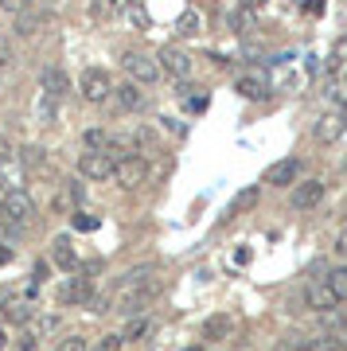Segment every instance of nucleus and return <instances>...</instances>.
<instances>
[{
  "instance_id": "f257e3e1",
  "label": "nucleus",
  "mask_w": 347,
  "mask_h": 351,
  "mask_svg": "<svg viewBox=\"0 0 347 351\" xmlns=\"http://www.w3.org/2000/svg\"><path fill=\"white\" fill-rule=\"evenodd\" d=\"M156 293H160V274H156V265H141V269H129V274L117 281L110 304L133 320V313H141Z\"/></svg>"
},
{
  "instance_id": "f03ea898",
  "label": "nucleus",
  "mask_w": 347,
  "mask_h": 351,
  "mask_svg": "<svg viewBox=\"0 0 347 351\" xmlns=\"http://www.w3.org/2000/svg\"><path fill=\"white\" fill-rule=\"evenodd\" d=\"M0 215H4V230H27L36 223V203L27 191H8L0 199Z\"/></svg>"
},
{
  "instance_id": "7ed1b4c3",
  "label": "nucleus",
  "mask_w": 347,
  "mask_h": 351,
  "mask_svg": "<svg viewBox=\"0 0 347 351\" xmlns=\"http://www.w3.org/2000/svg\"><path fill=\"white\" fill-rule=\"evenodd\" d=\"M78 90H82V98L86 101H106L113 94V78H110V71H101V66H86L82 71V78H78Z\"/></svg>"
},
{
  "instance_id": "20e7f679",
  "label": "nucleus",
  "mask_w": 347,
  "mask_h": 351,
  "mask_svg": "<svg viewBox=\"0 0 347 351\" xmlns=\"http://www.w3.org/2000/svg\"><path fill=\"white\" fill-rule=\"evenodd\" d=\"M121 66L129 71V82H156L160 78V66H156V59L152 55H145V51H125L121 55Z\"/></svg>"
},
{
  "instance_id": "39448f33",
  "label": "nucleus",
  "mask_w": 347,
  "mask_h": 351,
  "mask_svg": "<svg viewBox=\"0 0 347 351\" xmlns=\"http://www.w3.org/2000/svg\"><path fill=\"white\" fill-rule=\"evenodd\" d=\"M113 180H117L121 188H141V184L149 180V160H145V156H125V160L113 168Z\"/></svg>"
},
{
  "instance_id": "423d86ee",
  "label": "nucleus",
  "mask_w": 347,
  "mask_h": 351,
  "mask_svg": "<svg viewBox=\"0 0 347 351\" xmlns=\"http://www.w3.org/2000/svg\"><path fill=\"white\" fill-rule=\"evenodd\" d=\"M235 86H238V94H242V98H250V101H265L273 94L265 71H246V75H238Z\"/></svg>"
},
{
  "instance_id": "0eeeda50",
  "label": "nucleus",
  "mask_w": 347,
  "mask_h": 351,
  "mask_svg": "<svg viewBox=\"0 0 347 351\" xmlns=\"http://www.w3.org/2000/svg\"><path fill=\"white\" fill-rule=\"evenodd\" d=\"M78 172L86 176V180H110L113 176V160L110 156H106V152H82V156H78Z\"/></svg>"
},
{
  "instance_id": "6e6552de",
  "label": "nucleus",
  "mask_w": 347,
  "mask_h": 351,
  "mask_svg": "<svg viewBox=\"0 0 347 351\" xmlns=\"http://www.w3.org/2000/svg\"><path fill=\"white\" fill-rule=\"evenodd\" d=\"M90 297H94V281H90V274H75L67 285L59 289V301L62 304H86Z\"/></svg>"
},
{
  "instance_id": "1a4fd4ad",
  "label": "nucleus",
  "mask_w": 347,
  "mask_h": 351,
  "mask_svg": "<svg viewBox=\"0 0 347 351\" xmlns=\"http://www.w3.org/2000/svg\"><path fill=\"white\" fill-rule=\"evenodd\" d=\"M300 172V160L297 156H285V160H277L265 168V176H261V184H273V188H289L293 180H297Z\"/></svg>"
},
{
  "instance_id": "9d476101",
  "label": "nucleus",
  "mask_w": 347,
  "mask_h": 351,
  "mask_svg": "<svg viewBox=\"0 0 347 351\" xmlns=\"http://www.w3.org/2000/svg\"><path fill=\"white\" fill-rule=\"evenodd\" d=\"M156 66H164L172 78H187L191 75V55L180 47H164L160 55H156Z\"/></svg>"
},
{
  "instance_id": "9b49d317",
  "label": "nucleus",
  "mask_w": 347,
  "mask_h": 351,
  "mask_svg": "<svg viewBox=\"0 0 347 351\" xmlns=\"http://www.w3.org/2000/svg\"><path fill=\"white\" fill-rule=\"evenodd\" d=\"M320 199H324V184L320 180H304V184H297L293 188V207L297 211H312V207H320Z\"/></svg>"
},
{
  "instance_id": "f8f14e48",
  "label": "nucleus",
  "mask_w": 347,
  "mask_h": 351,
  "mask_svg": "<svg viewBox=\"0 0 347 351\" xmlns=\"http://www.w3.org/2000/svg\"><path fill=\"white\" fill-rule=\"evenodd\" d=\"M39 90H43L47 98H62V94L71 90V75L59 71V66H43V71H39Z\"/></svg>"
},
{
  "instance_id": "ddd939ff",
  "label": "nucleus",
  "mask_w": 347,
  "mask_h": 351,
  "mask_svg": "<svg viewBox=\"0 0 347 351\" xmlns=\"http://www.w3.org/2000/svg\"><path fill=\"white\" fill-rule=\"evenodd\" d=\"M344 129H347V117H344V113H324L320 121H316V129H312V137L324 141V145H332V141L344 137Z\"/></svg>"
},
{
  "instance_id": "4468645a",
  "label": "nucleus",
  "mask_w": 347,
  "mask_h": 351,
  "mask_svg": "<svg viewBox=\"0 0 347 351\" xmlns=\"http://www.w3.org/2000/svg\"><path fill=\"white\" fill-rule=\"evenodd\" d=\"M0 188H8V191H24V164L16 160V152L0 156Z\"/></svg>"
},
{
  "instance_id": "2eb2a0df",
  "label": "nucleus",
  "mask_w": 347,
  "mask_h": 351,
  "mask_svg": "<svg viewBox=\"0 0 347 351\" xmlns=\"http://www.w3.org/2000/svg\"><path fill=\"white\" fill-rule=\"evenodd\" d=\"M51 254H55V265H62L67 274L78 265V254H75V246H71V234H59V239L51 242Z\"/></svg>"
},
{
  "instance_id": "dca6fc26",
  "label": "nucleus",
  "mask_w": 347,
  "mask_h": 351,
  "mask_svg": "<svg viewBox=\"0 0 347 351\" xmlns=\"http://www.w3.org/2000/svg\"><path fill=\"white\" fill-rule=\"evenodd\" d=\"M258 184H250V188H242L235 195V199H230V207H226V219H238V215H246L250 207H258Z\"/></svg>"
},
{
  "instance_id": "f3484780",
  "label": "nucleus",
  "mask_w": 347,
  "mask_h": 351,
  "mask_svg": "<svg viewBox=\"0 0 347 351\" xmlns=\"http://www.w3.org/2000/svg\"><path fill=\"white\" fill-rule=\"evenodd\" d=\"M113 94L121 101V110H141V106H145V94H141L136 82H121V86H113Z\"/></svg>"
},
{
  "instance_id": "a211bd4d",
  "label": "nucleus",
  "mask_w": 347,
  "mask_h": 351,
  "mask_svg": "<svg viewBox=\"0 0 347 351\" xmlns=\"http://www.w3.org/2000/svg\"><path fill=\"white\" fill-rule=\"evenodd\" d=\"M324 285H328V293H332L335 301H347V265L332 269V274L324 277Z\"/></svg>"
},
{
  "instance_id": "6ab92c4d",
  "label": "nucleus",
  "mask_w": 347,
  "mask_h": 351,
  "mask_svg": "<svg viewBox=\"0 0 347 351\" xmlns=\"http://www.w3.org/2000/svg\"><path fill=\"white\" fill-rule=\"evenodd\" d=\"M335 297L328 293V285H312L309 289V308H316V313H328V308H335Z\"/></svg>"
},
{
  "instance_id": "aec40b11",
  "label": "nucleus",
  "mask_w": 347,
  "mask_h": 351,
  "mask_svg": "<svg viewBox=\"0 0 347 351\" xmlns=\"http://www.w3.org/2000/svg\"><path fill=\"white\" fill-rule=\"evenodd\" d=\"M176 32H180V36H199V32H203V12L187 8V12L176 20Z\"/></svg>"
},
{
  "instance_id": "412c9836",
  "label": "nucleus",
  "mask_w": 347,
  "mask_h": 351,
  "mask_svg": "<svg viewBox=\"0 0 347 351\" xmlns=\"http://www.w3.org/2000/svg\"><path fill=\"white\" fill-rule=\"evenodd\" d=\"M16 160L24 164V172H27V168H43V160H47V156H43V149L27 145V149H20V156H16Z\"/></svg>"
},
{
  "instance_id": "4be33fe9",
  "label": "nucleus",
  "mask_w": 347,
  "mask_h": 351,
  "mask_svg": "<svg viewBox=\"0 0 347 351\" xmlns=\"http://www.w3.org/2000/svg\"><path fill=\"white\" fill-rule=\"evenodd\" d=\"M51 328H59V316H43V320H32L24 336H27V339H36V336H43V332H51Z\"/></svg>"
},
{
  "instance_id": "5701e85b",
  "label": "nucleus",
  "mask_w": 347,
  "mask_h": 351,
  "mask_svg": "<svg viewBox=\"0 0 347 351\" xmlns=\"http://www.w3.org/2000/svg\"><path fill=\"white\" fill-rule=\"evenodd\" d=\"M226 328H230V320H226V316H211V320L203 324V336H207V339H219V336H226Z\"/></svg>"
},
{
  "instance_id": "b1692460",
  "label": "nucleus",
  "mask_w": 347,
  "mask_h": 351,
  "mask_svg": "<svg viewBox=\"0 0 347 351\" xmlns=\"http://www.w3.org/2000/svg\"><path fill=\"white\" fill-rule=\"evenodd\" d=\"M304 351H347V348L339 343V339H332V336H320V339H309Z\"/></svg>"
},
{
  "instance_id": "393cba45",
  "label": "nucleus",
  "mask_w": 347,
  "mask_h": 351,
  "mask_svg": "<svg viewBox=\"0 0 347 351\" xmlns=\"http://www.w3.org/2000/svg\"><path fill=\"white\" fill-rule=\"evenodd\" d=\"M82 141H86L90 152H101V149H106V141H110V133H106V129H86V137H82Z\"/></svg>"
},
{
  "instance_id": "a878e982",
  "label": "nucleus",
  "mask_w": 347,
  "mask_h": 351,
  "mask_svg": "<svg viewBox=\"0 0 347 351\" xmlns=\"http://www.w3.org/2000/svg\"><path fill=\"white\" fill-rule=\"evenodd\" d=\"M43 20H47V16H20V20H16V32H20V36H36V27L43 24Z\"/></svg>"
},
{
  "instance_id": "bb28decb",
  "label": "nucleus",
  "mask_w": 347,
  "mask_h": 351,
  "mask_svg": "<svg viewBox=\"0 0 347 351\" xmlns=\"http://www.w3.org/2000/svg\"><path fill=\"white\" fill-rule=\"evenodd\" d=\"M328 66H332V71L347 66V39H339V43L332 47V55H328Z\"/></svg>"
},
{
  "instance_id": "cd10ccee",
  "label": "nucleus",
  "mask_w": 347,
  "mask_h": 351,
  "mask_svg": "<svg viewBox=\"0 0 347 351\" xmlns=\"http://www.w3.org/2000/svg\"><path fill=\"white\" fill-rule=\"evenodd\" d=\"M145 332H149V320H129L125 332H121V339H141Z\"/></svg>"
},
{
  "instance_id": "c85d7f7f",
  "label": "nucleus",
  "mask_w": 347,
  "mask_h": 351,
  "mask_svg": "<svg viewBox=\"0 0 347 351\" xmlns=\"http://www.w3.org/2000/svg\"><path fill=\"white\" fill-rule=\"evenodd\" d=\"M129 16H133L136 27H149V12H145V4H141V0H133V4H129Z\"/></svg>"
},
{
  "instance_id": "c756f323",
  "label": "nucleus",
  "mask_w": 347,
  "mask_h": 351,
  "mask_svg": "<svg viewBox=\"0 0 347 351\" xmlns=\"http://www.w3.org/2000/svg\"><path fill=\"white\" fill-rule=\"evenodd\" d=\"M184 106L191 113H203V110H207V94H184Z\"/></svg>"
},
{
  "instance_id": "7c9ffc66",
  "label": "nucleus",
  "mask_w": 347,
  "mask_h": 351,
  "mask_svg": "<svg viewBox=\"0 0 347 351\" xmlns=\"http://www.w3.org/2000/svg\"><path fill=\"white\" fill-rule=\"evenodd\" d=\"M121 343H125L121 336H101L98 343H94V351H121Z\"/></svg>"
},
{
  "instance_id": "2f4dec72",
  "label": "nucleus",
  "mask_w": 347,
  "mask_h": 351,
  "mask_svg": "<svg viewBox=\"0 0 347 351\" xmlns=\"http://www.w3.org/2000/svg\"><path fill=\"white\" fill-rule=\"evenodd\" d=\"M98 215H75V230H98Z\"/></svg>"
},
{
  "instance_id": "473e14b6",
  "label": "nucleus",
  "mask_w": 347,
  "mask_h": 351,
  "mask_svg": "<svg viewBox=\"0 0 347 351\" xmlns=\"http://www.w3.org/2000/svg\"><path fill=\"white\" fill-rule=\"evenodd\" d=\"M36 113H39V117H55V98H47V94H43V98L36 101Z\"/></svg>"
},
{
  "instance_id": "72a5a7b5",
  "label": "nucleus",
  "mask_w": 347,
  "mask_h": 351,
  "mask_svg": "<svg viewBox=\"0 0 347 351\" xmlns=\"http://www.w3.org/2000/svg\"><path fill=\"white\" fill-rule=\"evenodd\" d=\"M59 351H86V339L82 336H71V339H62Z\"/></svg>"
},
{
  "instance_id": "f704fd0d",
  "label": "nucleus",
  "mask_w": 347,
  "mask_h": 351,
  "mask_svg": "<svg viewBox=\"0 0 347 351\" xmlns=\"http://www.w3.org/2000/svg\"><path fill=\"white\" fill-rule=\"evenodd\" d=\"M90 308H94V313H110V297H90Z\"/></svg>"
},
{
  "instance_id": "c9c22d12",
  "label": "nucleus",
  "mask_w": 347,
  "mask_h": 351,
  "mask_svg": "<svg viewBox=\"0 0 347 351\" xmlns=\"http://www.w3.org/2000/svg\"><path fill=\"white\" fill-rule=\"evenodd\" d=\"M12 63V47H8V39L0 36V66H8Z\"/></svg>"
},
{
  "instance_id": "e433bc0d",
  "label": "nucleus",
  "mask_w": 347,
  "mask_h": 351,
  "mask_svg": "<svg viewBox=\"0 0 347 351\" xmlns=\"http://www.w3.org/2000/svg\"><path fill=\"white\" fill-rule=\"evenodd\" d=\"M300 4H304V12H309V16H320L324 12V0H300Z\"/></svg>"
},
{
  "instance_id": "4c0bfd02",
  "label": "nucleus",
  "mask_w": 347,
  "mask_h": 351,
  "mask_svg": "<svg viewBox=\"0 0 347 351\" xmlns=\"http://www.w3.org/2000/svg\"><path fill=\"white\" fill-rule=\"evenodd\" d=\"M43 277H47V262H36V269H32V281H36V285H43Z\"/></svg>"
},
{
  "instance_id": "58836bf2",
  "label": "nucleus",
  "mask_w": 347,
  "mask_h": 351,
  "mask_svg": "<svg viewBox=\"0 0 347 351\" xmlns=\"http://www.w3.org/2000/svg\"><path fill=\"white\" fill-rule=\"evenodd\" d=\"M238 4H242L246 12H261V8H265V0H238Z\"/></svg>"
},
{
  "instance_id": "ea45409f",
  "label": "nucleus",
  "mask_w": 347,
  "mask_h": 351,
  "mask_svg": "<svg viewBox=\"0 0 347 351\" xmlns=\"http://www.w3.org/2000/svg\"><path fill=\"white\" fill-rule=\"evenodd\" d=\"M332 98H339V101H347V71H344V82L332 90Z\"/></svg>"
},
{
  "instance_id": "a19ab883",
  "label": "nucleus",
  "mask_w": 347,
  "mask_h": 351,
  "mask_svg": "<svg viewBox=\"0 0 347 351\" xmlns=\"http://www.w3.org/2000/svg\"><path fill=\"white\" fill-rule=\"evenodd\" d=\"M335 254H339V258H347V230L335 239Z\"/></svg>"
},
{
  "instance_id": "79ce46f5",
  "label": "nucleus",
  "mask_w": 347,
  "mask_h": 351,
  "mask_svg": "<svg viewBox=\"0 0 347 351\" xmlns=\"http://www.w3.org/2000/svg\"><path fill=\"white\" fill-rule=\"evenodd\" d=\"M0 4H4L8 12H20V8H24V0H0Z\"/></svg>"
},
{
  "instance_id": "37998d69",
  "label": "nucleus",
  "mask_w": 347,
  "mask_h": 351,
  "mask_svg": "<svg viewBox=\"0 0 347 351\" xmlns=\"http://www.w3.org/2000/svg\"><path fill=\"white\" fill-rule=\"evenodd\" d=\"M4 262H12V246H0V265Z\"/></svg>"
},
{
  "instance_id": "c03bdc74",
  "label": "nucleus",
  "mask_w": 347,
  "mask_h": 351,
  "mask_svg": "<svg viewBox=\"0 0 347 351\" xmlns=\"http://www.w3.org/2000/svg\"><path fill=\"white\" fill-rule=\"evenodd\" d=\"M4 339H8V336H4V328H0V348H4Z\"/></svg>"
},
{
  "instance_id": "a18cd8bd",
  "label": "nucleus",
  "mask_w": 347,
  "mask_h": 351,
  "mask_svg": "<svg viewBox=\"0 0 347 351\" xmlns=\"http://www.w3.org/2000/svg\"><path fill=\"white\" fill-rule=\"evenodd\" d=\"M0 226H4V215H0Z\"/></svg>"
},
{
  "instance_id": "49530a36",
  "label": "nucleus",
  "mask_w": 347,
  "mask_h": 351,
  "mask_svg": "<svg viewBox=\"0 0 347 351\" xmlns=\"http://www.w3.org/2000/svg\"><path fill=\"white\" fill-rule=\"evenodd\" d=\"M344 133H347V129H344Z\"/></svg>"
},
{
  "instance_id": "de8ad7c7",
  "label": "nucleus",
  "mask_w": 347,
  "mask_h": 351,
  "mask_svg": "<svg viewBox=\"0 0 347 351\" xmlns=\"http://www.w3.org/2000/svg\"><path fill=\"white\" fill-rule=\"evenodd\" d=\"M191 351H195V348H191Z\"/></svg>"
},
{
  "instance_id": "09e8293b",
  "label": "nucleus",
  "mask_w": 347,
  "mask_h": 351,
  "mask_svg": "<svg viewBox=\"0 0 347 351\" xmlns=\"http://www.w3.org/2000/svg\"><path fill=\"white\" fill-rule=\"evenodd\" d=\"M344 117H347V113H344Z\"/></svg>"
}]
</instances>
